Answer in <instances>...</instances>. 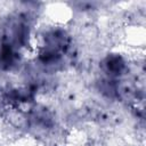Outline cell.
Wrapping results in <instances>:
<instances>
[{
    "label": "cell",
    "instance_id": "obj_1",
    "mask_svg": "<svg viewBox=\"0 0 146 146\" xmlns=\"http://www.w3.org/2000/svg\"><path fill=\"white\" fill-rule=\"evenodd\" d=\"M72 46L70 33L63 27H48L40 35L38 62L44 67L58 66Z\"/></svg>",
    "mask_w": 146,
    "mask_h": 146
},
{
    "label": "cell",
    "instance_id": "obj_2",
    "mask_svg": "<svg viewBox=\"0 0 146 146\" xmlns=\"http://www.w3.org/2000/svg\"><path fill=\"white\" fill-rule=\"evenodd\" d=\"M31 21L24 13H14L0 22V44L21 51L31 42Z\"/></svg>",
    "mask_w": 146,
    "mask_h": 146
},
{
    "label": "cell",
    "instance_id": "obj_3",
    "mask_svg": "<svg viewBox=\"0 0 146 146\" xmlns=\"http://www.w3.org/2000/svg\"><path fill=\"white\" fill-rule=\"evenodd\" d=\"M100 70L104 72L106 78L117 80L123 76L128 71L127 59L119 52L107 54L100 62Z\"/></svg>",
    "mask_w": 146,
    "mask_h": 146
},
{
    "label": "cell",
    "instance_id": "obj_4",
    "mask_svg": "<svg viewBox=\"0 0 146 146\" xmlns=\"http://www.w3.org/2000/svg\"><path fill=\"white\" fill-rule=\"evenodd\" d=\"M19 62V51L0 44V70L10 71Z\"/></svg>",
    "mask_w": 146,
    "mask_h": 146
}]
</instances>
